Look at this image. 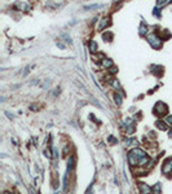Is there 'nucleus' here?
<instances>
[{"instance_id": "nucleus-1", "label": "nucleus", "mask_w": 172, "mask_h": 194, "mask_svg": "<svg viewBox=\"0 0 172 194\" xmlns=\"http://www.w3.org/2000/svg\"><path fill=\"white\" fill-rule=\"evenodd\" d=\"M128 161H130V165L131 166H144L148 163L149 158L148 155H146L143 150L140 149H133L132 152H130V154H128Z\"/></svg>"}, {"instance_id": "nucleus-2", "label": "nucleus", "mask_w": 172, "mask_h": 194, "mask_svg": "<svg viewBox=\"0 0 172 194\" xmlns=\"http://www.w3.org/2000/svg\"><path fill=\"white\" fill-rule=\"evenodd\" d=\"M148 42L152 44V47H154V48H159L161 47V39H159L155 34H150V35H148Z\"/></svg>"}, {"instance_id": "nucleus-3", "label": "nucleus", "mask_w": 172, "mask_h": 194, "mask_svg": "<svg viewBox=\"0 0 172 194\" xmlns=\"http://www.w3.org/2000/svg\"><path fill=\"white\" fill-rule=\"evenodd\" d=\"M154 111H155V113H157L159 116H162V115L167 111V106H166V105H163L162 102H158V103H157V106H155V109H154Z\"/></svg>"}, {"instance_id": "nucleus-4", "label": "nucleus", "mask_w": 172, "mask_h": 194, "mask_svg": "<svg viewBox=\"0 0 172 194\" xmlns=\"http://www.w3.org/2000/svg\"><path fill=\"white\" fill-rule=\"evenodd\" d=\"M171 171H172V158L168 159V161H166L164 165H163V172H164V174H170Z\"/></svg>"}, {"instance_id": "nucleus-5", "label": "nucleus", "mask_w": 172, "mask_h": 194, "mask_svg": "<svg viewBox=\"0 0 172 194\" xmlns=\"http://www.w3.org/2000/svg\"><path fill=\"white\" fill-rule=\"evenodd\" d=\"M139 186H140V192L143 194H150V193H152V189H150L148 185L144 184V183H139Z\"/></svg>"}, {"instance_id": "nucleus-6", "label": "nucleus", "mask_w": 172, "mask_h": 194, "mask_svg": "<svg viewBox=\"0 0 172 194\" xmlns=\"http://www.w3.org/2000/svg\"><path fill=\"white\" fill-rule=\"evenodd\" d=\"M107 25H110V18H109V17H106V18H102V21H101V25H100V29H104V27H106Z\"/></svg>"}, {"instance_id": "nucleus-7", "label": "nucleus", "mask_w": 172, "mask_h": 194, "mask_svg": "<svg viewBox=\"0 0 172 194\" xmlns=\"http://www.w3.org/2000/svg\"><path fill=\"white\" fill-rule=\"evenodd\" d=\"M102 65H104L105 67H111L113 66V61L109 58H106V60H102Z\"/></svg>"}, {"instance_id": "nucleus-8", "label": "nucleus", "mask_w": 172, "mask_h": 194, "mask_svg": "<svg viewBox=\"0 0 172 194\" xmlns=\"http://www.w3.org/2000/svg\"><path fill=\"white\" fill-rule=\"evenodd\" d=\"M114 98H115V102H117V105H120V103H122V94L115 93L114 94Z\"/></svg>"}, {"instance_id": "nucleus-9", "label": "nucleus", "mask_w": 172, "mask_h": 194, "mask_svg": "<svg viewBox=\"0 0 172 194\" xmlns=\"http://www.w3.org/2000/svg\"><path fill=\"white\" fill-rule=\"evenodd\" d=\"M153 193L154 194H159V193H161V184H157L153 188Z\"/></svg>"}, {"instance_id": "nucleus-10", "label": "nucleus", "mask_w": 172, "mask_h": 194, "mask_svg": "<svg viewBox=\"0 0 172 194\" xmlns=\"http://www.w3.org/2000/svg\"><path fill=\"white\" fill-rule=\"evenodd\" d=\"M157 126H158L159 128H161V129H166V128H167V126H166V124L163 123V122H158V123H157Z\"/></svg>"}, {"instance_id": "nucleus-11", "label": "nucleus", "mask_w": 172, "mask_h": 194, "mask_svg": "<svg viewBox=\"0 0 172 194\" xmlns=\"http://www.w3.org/2000/svg\"><path fill=\"white\" fill-rule=\"evenodd\" d=\"M140 34H146V26H144V25H141V27H140Z\"/></svg>"}, {"instance_id": "nucleus-12", "label": "nucleus", "mask_w": 172, "mask_h": 194, "mask_svg": "<svg viewBox=\"0 0 172 194\" xmlns=\"http://www.w3.org/2000/svg\"><path fill=\"white\" fill-rule=\"evenodd\" d=\"M97 49V45H96V43H91V52H94V51H96Z\"/></svg>"}, {"instance_id": "nucleus-13", "label": "nucleus", "mask_w": 172, "mask_h": 194, "mask_svg": "<svg viewBox=\"0 0 172 194\" xmlns=\"http://www.w3.org/2000/svg\"><path fill=\"white\" fill-rule=\"evenodd\" d=\"M164 4H167V2H164V0H159L157 5H158V7H162V5H164Z\"/></svg>"}, {"instance_id": "nucleus-14", "label": "nucleus", "mask_w": 172, "mask_h": 194, "mask_svg": "<svg viewBox=\"0 0 172 194\" xmlns=\"http://www.w3.org/2000/svg\"><path fill=\"white\" fill-rule=\"evenodd\" d=\"M166 122H167V123H171V124H172V116H168V118L166 119Z\"/></svg>"}, {"instance_id": "nucleus-15", "label": "nucleus", "mask_w": 172, "mask_h": 194, "mask_svg": "<svg viewBox=\"0 0 172 194\" xmlns=\"http://www.w3.org/2000/svg\"><path fill=\"white\" fill-rule=\"evenodd\" d=\"M4 194H11L9 192H4Z\"/></svg>"}, {"instance_id": "nucleus-16", "label": "nucleus", "mask_w": 172, "mask_h": 194, "mask_svg": "<svg viewBox=\"0 0 172 194\" xmlns=\"http://www.w3.org/2000/svg\"><path fill=\"white\" fill-rule=\"evenodd\" d=\"M170 136H172V129H171V132H170Z\"/></svg>"}]
</instances>
